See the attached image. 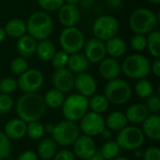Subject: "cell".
Instances as JSON below:
<instances>
[{"label": "cell", "instance_id": "cell-1", "mask_svg": "<svg viewBox=\"0 0 160 160\" xmlns=\"http://www.w3.org/2000/svg\"><path fill=\"white\" fill-rule=\"evenodd\" d=\"M43 97L36 93H23L17 100L16 112L25 123L39 121L46 112Z\"/></svg>", "mask_w": 160, "mask_h": 160}, {"label": "cell", "instance_id": "cell-2", "mask_svg": "<svg viewBox=\"0 0 160 160\" xmlns=\"http://www.w3.org/2000/svg\"><path fill=\"white\" fill-rule=\"evenodd\" d=\"M26 23V33L36 40L48 38L53 30V21L51 15L44 10H39L32 13Z\"/></svg>", "mask_w": 160, "mask_h": 160}, {"label": "cell", "instance_id": "cell-3", "mask_svg": "<svg viewBox=\"0 0 160 160\" xmlns=\"http://www.w3.org/2000/svg\"><path fill=\"white\" fill-rule=\"evenodd\" d=\"M158 23L157 13L147 8L135 9L129 17V27L134 34L147 35L156 30Z\"/></svg>", "mask_w": 160, "mask_h": 160}, {"label": "cell", "instance_id": "cell-4", "mask_svg": "<svg viewBox=\"0 0 160 160\" xmlns=\"http://www.w3.org/2000/svg\"><path fill=\"white\" fill-rule=\"evenodd\" d=\"M123 73L133 80L146 78L151 72V63L145 55L137 52L128 56L121 65Z\"/></svg>", "mask_w": 160, "mask_h": 160}, {"label": "cell", "instance_id": "cell-5", "mask_svg": "<svg viewBox=\"0 0 160 160\" xmlns=\"http://www.w3.org/2000/svg\"><path fill=\"white\" fill-rule=\"evenodd\" d=\"M108 101L114 105H123L129 101L132 97V88L130 84L120 78L108 81L104 87L103 94Z\"/></svg>", "mask_w": 160, "mask_h": 160}, {"label": "cell", "instance_id": "cell-6", "mask_svg": "<svg viewBox=\"0 0 160 160\" xmlns=\"http://www.w3.org/2000/svg\"><path fill=\"white\" fill-rule=\"evenodd\" d=\"M61 108L65 119L78 122L88 112V98L83 97L78 93L71 94L65 98Z\"/></svg>", "mask_w": 160, "mask_h": 160}, {"label": "cell", "instance_id": "cell-7", "mask_svg": "<svg viewBox=\"0 0 160 160\" xmlns=\"http://www.w3.org/2000/svg\"><path fill=\"white\" fill-rule=\"evenodd\" d=\"M80 128L77 122L63 120L54 125L52 139L60 146H70L80 136Z\"/></svg>", "mask_w": 160, "mask_h": 160}, {"label": "cell", "instance_id": "cell-8", "mask_svg": "<svg viewBox=\"0 0 160 160\" xmlns=\"http://www.w3.org/2000/svg\"><path fill=\"white\" fill-rule=\"evenodd\" d=\"M85 38L81 29L76 26L65 27L59 35V44L62 51L73 54L80 52L84 46Z\"/></svg>", "mask_w": 160, "mask_h": 160}, {"label": "cell", "instance_id": "cell-9", "mask_svg": "<svg viewBox=\"0 0 160 160\" xmlns=\"http://www.w3.org/2000/svg\"><path fill=\"white\" fill-rule=\"evenodd\" d=\"M144 140L145 137L140 128L136 126H126L117 132L115 142L121 149L134 151L143 145Z\"/></svg>", "mask_w": 160, "mask_h": 160}, {"label": "cell", "instance_id": "cell-10", "mask_svg": "<svg viewBox=\"0 0 160 160\" xmlns=\"http://www.w3.org/2000/svg\"><path fill=\"white\" fill-rule=\"evenodd\" d=\"M92 29L95 38L102 41H107L117 35L119 22L112 15H101L95 20Z\"/></svg>", "mask_w": 160, "mask_h": 160}, {"label": "cell", "instance_id": "cell-11", "mask_svg": "<svg viewBox=\"0 0 160 160\" xmlns=\"http://www.w3.org/2000/svg\"><path fill=\"white\" fill-rule=\"evenodd\" d=\"M80 131L83 135L89 137H96L100 135L105 127V118L100 114L94 112H86L79 121Z\"/></svg>", "mask_w": 160, "mask_h": 160}, {"label": "cell", "instance_id": "cell-12", "mask_svg": "<svg viewBox=\"0 0 160 160\" xmlns=\"http://www.w3.org/2000/svg\"><path fill=\"white\" fill-rule=\"evenodd\" d=\"M43 73L38 68H28L19 76L18 88L23 93H36L43 85Z\"/></svg>", "mask_w": 160, "mask_h": 160}, {"label": "cell", "instance_id": "cell-13", "mask_svg": "<svg viewBox=\"0 0 160 160\" xmlns=\"http://www.w3.org/2000/svg\"><path fill=\"white\" fill-rule=\"evenodd\" d=\"M74 78L75 75L67 68L55 69L52 75V83L55 89L67 94L74 89Z\"/></svg>", "mask_w": 160, "mask_h": 160}, {"label": "cell", "instance_id": "cell-14", "mask_svg": "<svg viewBox=\"0 0 160 160\" xmlns=\"http://www.w3.org/2000/svg\"><path fill=\"white\" fill-rule=\"evenodd\" d=\"M73 154L81 160H88L97 151L96 142L92 137L80 135L73 142Z\"/></svg>", "mask_w": 160, "mask_h": 160}, {"label": "cell", "instance_id": "cell-15", "mask_svg": "<svg viewBox=\"0 0 160 160\" xmlns=\"http://www.w3.org/2000/svg\"><path fill=\"white\" fill-rule=\"evenodd\" d=\"M83 52V54L90 63H99L107 55L105 41L97 38H92L84 43Z\"/></svg>", "mask_w": 160, "mask_h": 160}, {"label": "cell", "instance_id": "cell-16", "mask_svg": "<svg viewBox=\"0 0 160 160\" xmlns=\"http://www.w3.org/2000/svg\"><path fill=\"white\" fill-rule=\"evenodd\" d=\"M74 89L78 94L90 98L98 89V83L96 79L89 73L83 72L77 74L74 78Z\"/></svg>", "mask_w": 160, "mask_h": 160}, {"label": "cell", "instance_id": "cell-17", "mask_svg": "<svg viewBox=\"0 0 160 160\" xmlns=\"http://www.w3.org/2000/svg\"><path fill=\"white\" fill-rule=\"evenodd\" d=\"M81 19V11L77 5L64 3L58 9V21L65 27L76 26Z\"/></svg>", "mask_w": 160, "mask_h": 160}, {"label": "cell", "instance_id": "cell-18", "mask_svg": "<svg viewBox=\"0 0 160 160\" xmlns=\"http://www.w3.org/2000/svg\"><path fill=\"white\" fill-rule=\"evenodd\" d=\"M98 72L100 76L107 81L116 79L122 72L121 64L118 62L116 58L105 57L103 60L99 62Z\"/></svg>", "mask_w": 160, "mask_h": 160}, {"label": "cell", "instance_id": "cell-19", "mask_svg": "<svg viewBox=\"0 0 160 160\" xmlns=\"http://www.w3.org/2000/svg\"><path fill=\"white\" fill-rule=\"evenodd\" d=\"M142 131L144 137L152 141L160 140V116L152 113L142 123Z\"/></svg>", "mask_w": 160, "mask_h": 160}, {"label": "cell", "instance_id": "cell-20", "mask_svg": "<svg viewBox=\"0 0 160 160\" xmlns=\"http://www.w3.org/2000/svg\"><path fill=\"white\" fill-rule=\"evenodd\" d=\"M4 133L10 141L22 140L26 135V123L19 117L13 118L7 122Z\"/></svg>", "mask_w": 160, "mask_h": 160}, {"label": "cell", "instance_id": "cell-21", "mask_svg": "<svg viewBox=\"0 0 160 160\" xmlns=\"http://www.w3.org/2000/svg\"><path fill=\"white\" fill-rule=\"evenodd\" d=\"M149 114L150 112L148 109L145 104L142 103H135L130 105L125 112L128 123H131L133 125L142 124L149 116Z\"/></svg>", "mask_w": 160, "mask_h": 160}, {"label": "cell", "instance_id": "cell-22", "mask_svg": "<svg viewBox=\"0 0 160 160\" xmlns=\"http://www.w3.org/2000/svg\"><path fill=\"white\" fill-rule=\"evenodd\" d=\"M37 40L29 36L28 34L23 35L22 37L17 38L16 42V49L20 54V56L27 59L31 58L36 54L37 49Z\"/></svg>", "mask_w": 160, "mask_h": 160}, {"label": "cell", "instance_id": "cell-23", "mask_svg": "<svg viewBox=\"0 0 160 160\" xmlns=\"http://www.w3.org/2000/svg\"><path fill=\"white\" fill-rule=\"evenodd\" d=\"M105 47L107 53L113 58H119L124 56L128 51L127 42L120 37H113L105 41Z\"/></svg>", "mask_w": 160, "mask_h": 160}, {"label": "cell", "instance_id": "cell-24", "mask_svg": "<svg viewBox=\"0 0 160 160\" xmlns=\"http://www.w3.org/2000/svg\"><path fill=\"white\" fill-rule=\"evenodd\" d=\"M90 62L85 57L83 53L76 52L69 55L68 62V68L73 74H80L86 72L89 68Z\"/></svg>", "mask_w": 160, "mask_h": 160}, {"label": "cell", "instance_id": "cell-25", "mask_svg": "<svg viewBox=\"0 0 160 160\" xmlns=\"http://www.w3.org/2000/svg\"><path fill=\"white\" fill-rule=\"evenodd\" d=\"M57 144L52 138H45L40 141L38 146L37 155L42 160L52 159L57 152Z\"/></svg>", "mask_w": 160, "mask_h": 160}, {"label": "cell", "instance_id": "cell-26", "mask_svg": "<svg viewBox=\"0 0 160 160\" xmlns=\"http://www.w3.org/2000/svg\"><path fill=\"white\" fill-rule=\"evenodd\" d=\"M4 29L7 36L12 38H19L26 34V23L22 19L14 18L7 22Z\"/></svg>", "mask_w": 160, "mask_h": 160}, {"label": "cell", "instance_id": "cell-27", "mask_svg": "<svg viewBox=\"0 0 160 160\" xmlns=\"http://www.w3.org/2000/svg\"><path fill=\"white\" fill-rule=\"evenodd\" d=\"M55 52H56V50H55L54 44L48 38L39 40L37 43L36 54H37L38 58L43 62L51 61V59L52 58Z\"/></svg>", "mask_w": 160, "mask_h": 160}, {"label": "cell", "instance_id": "cell-28", "mask_svg": "<svg viewBox=\"0 0 160 160\" xmlns=\"http://www.w3.org/2000/svg\"><path fill=\"white\" fill-rule=\"evenodd\" d=\"M128 126V120L124 112H112L105 119V127L112 131H119Z\"/></svg>", "mask_w": 160, "mask_h": 160}, {"label": "cell", "instance_id": "cell-29", "mask_svg": "<svg viewBox=\"0 0 160 160\" xmlns=\"http://www.w3.org/2000/svg\"><path fill=\"white\" fill-rule=\"evenodd\" d=\"M65 94L60 92L59 90L53 88L46 92V94L43 97L44 103L46 107L51 109H57L60 108L65 100Z\"/></svg>", "mask_w": 160, "mask_h": 160}, {"label": "cell", "instance_id": "cell-30", "mask_svg": "<svg viewBox=\"0 0 160 160\" xmlns=\"http://www.w3.org/2000/svg\"><path fill=\"white\" fill-rule=\"evenodd\" d=\"M88 105L92 112L101 114L108 110L110 102L104 95L94 94L90 98H88Z\"/></svg>", "mask_w": 160, "mask_h": 160}, {"label": "cell", "instance_id": "cell-31", "mask_svg": "<svg viewBox=\"0 0 160 160\" xmlns=\"http://www.w3.org/2000/svg\"><path fill=\"white\" fill-rule=\"evenodd\" d=\"M146 49L153 57L159 58L160 32L158 30H153L146 37Z\"/></svg>", "mask_w": 160, "mask_h": 160}, {"label": "cell", "instance_id": "cell-32", "mask_svg": "<svg viewBox=\"0 0 160 160\" xmlns=\"http://www.w3.org/2000/svg\"><path fill=\"white\" fill-rule=\"evenodd\" d=\"M137 81L138 82L135 84L134 91H135V94L139 98H141L142 99H146L147 98H149L151 95L154 94L153 83L148 79L143 78V79H140Z\"/></svg>", "mask_w": 160, "mask_h": 160}, {"label": "cell", "instance_id": "cell-33", "mask_svg": "<svg viewBox=\"0 0 160 160\" xmlns=\"http://www.w3.org/2000/svg\"><path fill=\"white\" fill-rule=\"evenodd\" d=\"M120 150L121 148L115 141L108 140L106 142L103 143L99 152L105 160H112L118 157Z\"/></svg>", "mask_w": 160, "mask_h": 160}, {"label": "cell", "instance_id": "cell-34", "mask_svg": "<svg viewBox=\"0 0 160 160\" xmlns=\"http://www.w3.org/2000/svg\"><path fill=\"white\" fill-rule=\"evenodd\" d=\"M26 135L31 140H40L44 135V126L39 121L26 123Z\"/></svg>", "mask_w": 160, "mask_h": 160}, {"label": "cell", "instance_id": "cell-35", "mask_svg": "<svg viewBox=\"0 0 160 160\" xmlns=\"http://www.w3.org/2000/svg\"><path fill=\"white\" fill-rule=\"evenodd\" d=\"M68 58H69V54L67 53L66 52H64L62 50L58 51V52H55L52 58L51 59L52 67L54 68V70L64 68H66L68 66Z\"/></svg>", "mask_w": 160, "mask_h": 160}, {"label": "cell", "instance_id": "cell-36", "mask_svg": "<svg viewBox=\"0 0 160 160\" xmlns=\"http://www.w3.org/2000/svg\"><path fill=\"white\" fill-rule=\"evenodd\" d=\"M9 68L13 74L20 76L21 74H22L23 72H25L28 69L27 60L22 56H17L11 61V63L9 65Z\"/></svg>", "mask_w": 160, "mask_h": 160}, {"label": "cell", "instance_id": "cell-37", "mask_svg": "<svg viewBox=\"0 0 160 160\" xmlns=\"http://www.w3.org/2000/svg\"><path fill=\"white\" fill-rule=\"evenodd\" d=\"M18 89L17 81L11 77H5L0 80V93L9 95Z\"/></svg>", "mask_w": 160, "mask_h": 160}, {"label": "cell", "instance_id": "cell-38", "mask_svg": "<svg viewBox=\"0 0 160 160\" xmlns=\"http://www.w3.org/2000/svg\"><path fill=\"white\" fill-rule=\"evenodd\" d=\"M11 152L10 140L3 131H0V160H6L9 158Z\"/></svg>", "mask_w": 160, "mask_h": 160}, {"label": "cell", "instance_id": "cell-39", "mask_svg": "<svg viewBox=\"0 0 160 160\" xmlns=\"http://www.w3.org/2000/svg\"><path fill=\"white\" fill-rule=\"evenodd\" d=\"M130 47L136 52H142L146 49V35L135 34L130 39Z\"/></svg>", "mask_w": 160, "mask_h": 160}, {"label": "cell", "instance_id": "cell-40", "mask_svg": "<svg viewBox=\"0 0 160 160\" xmlns=\"http://www.w3.org/2000/svg\"><path fill=\"white\" fill-rule=\"evenodd\" d=\"M39 7L46 12L58 10L64 4V0H38Z\"/></svg>", "mask_w": 160, "mask_h": 160}, {"label": "cell", "instance_id": "cell-41", "mask_svg": "<svg viewBox=\"0 0 160 160\" xmlns=\"http://www.w3.org/2000/svg\"><path fill=\"white\" fill-rule=\"evenodd\" d=\"M146 108L148 109L150 113L158 114L160 112V98L158 95H151L146 98Z\"/></svg>", "mask_w": 160, "mask_h": 160}, {"label": "cell", "instance_id": "cell-42", "mask_svg": "<svg viewBox=\"0 0 160 160\" xmlns=\"http://www.w3.org/2000/svg\"><path fill=\"white\" fill-rule=\"evenodd\" d=\"M13 107V99L9 95L0 93V114L8 113Z\"/></svg>", "mask_w": 160, "mask_h": 160}, {"label": "cell", "instance_id": "cell-43", "mask_svg": "<svg viewBox=\"0 0 160 160\" xmlns=\"http://www.w3.org/2000/svg\"><path fill=\"white\" fill-rule=\"evenodd\" d=\"M143 160H160V149L158 146L148 147L142 155Z\"/></svg>", "mask_w": 160, "mask_h": 160}, {"label": "cell", "instance_id": "cell-44", "mask_svg": "<svg viewBox=\"0 0 160 160\" xmlns=\"http://www.w3.org/2000/svg\"><path fill=\"white\" fill-rule=\"evenodd\" d=\"M53 160H76V157L72 151L68 149H63L59 152H56L54 157L52 158Z\"/></svg>", "mask_w": 160, "mask_h": 160}, {"label": "cell", "instance_id": "cell-45", "mask_svg": "<svg viewBox=\"0 0 160 160\" xmlns=\"http://www.w3.org/2000/svg\"><path fill=\"white\" fill-rule=\"evenodd\" d=\"M17 160H38V157L36 152L32 150H26L19 155Z\"/></svg>", "mask_w": 160, "mask_h": 160}, {"label": "cell", "instance_id": "cell-46", "mask_svg": "<svg viewBox=\"0 0 160 160\" xmlns=\"http://www.w3.org/2000/svg\"><path fill=\"white\" fill-rule=\"evenodd\" d=\"M151 71H153L154 75L157 78L160 77V60L159 58H156V60L151 64Z\"/></svg>", "mask_w": 160, "mask_h": 160}, {"label": "cell", "instance_id": "cell-47", "mask_svg": "<svg viewBox=\"0 0 160 160\" xmlns=\"http://www.w3.org/2000/svg\"><path fill=\"white\" fill-rule=\"evenodd\" d=\"M106 4L112 9H118L123 5V0H106Z\"/></svg>", "mask_w": 160, "mask_h": 160}, {"label": "cell", "instance_id": "cell-48", "mask_svg": "<svg viewBox=\"0 0 160 160\" xmlns=\"http://www.w3.org/2000/svg\"><path fill=\"white\" fill-rule=\"evenodd\" d=\"M95 2H96V0H80L79 1V4L83 8L89 9V8H92V6H94Z\"/></svg>", "mask_w": 160, "mask_h": 160}, {"label": "cell", "instance_id": "cell-49", "mask_svg": "<svg viewBox=\"0 0 160 160\" xmlns=\"http://www.w3.org/2000/svg\"><path fill=\"white\" fill-rule=\"evenodd\" d=\"M100 136H101L103 139H105V140H109V139H111L112 136V131L110 130L109 128H105L102 130V132L100 133Z\"/></svg>", "mask_w": 160, "mask_h": 160}, {"label": "cell", "instance_id": "cell-50", "mask_svg": "<svg viewBox=\"0 0 160 160\" xmlns=\"http://www.w3.org/2000/svg\"><path fill=\"white\" fill-rule=\"evenodd\" d=\"M53 128H54V125L52 124V123H48L44 126V133H47V134H52V130H53Z\"/></svg>", "mask_w": 160, "mask_h": 160}, {"label": "cell", "instance_id": "cell-51", "mask_svg": "<svg viewBox=\"0 0 160 160\" xmlns=\"http://www.w3.org/2000/svg\"><path fill=\"white\" fill-rule=\"evenodd\" d=\"M88 160H105L104 159V158L102 157V155L100 154V152L99 151H96L95 152V154L89 158Z\"/></svg>", "mask_w": 160, "mask_h": 160}, {"label": "cell", "instance_id": "cell-52", "mask_svg": "<svg viewBox=\"0 0 160 160\" xmlns=\"http://www.w3.org/2000/svg\"><path fill=\"white\" fill-rule=\"evenodd\" d=\"M6 32H5V29L3 27H0V43L3 42L6 38Z\"/></svg>", "mask_w": 160, "mask_h": 160}, {"label": "cell", "instance_id": "cell-53", "mask_svg": "<svg viewBox=\"0 0 160 160\" xmlns=\"http://www.w3.org/2000/svg\"><path fill=\"white\" fill-rule=\"evenodd\" d=\"M134 155H135V157H136V158H142L143 151H142L141 148L136 149V150H134Z\"/></svg>", "mask_w": 160, "mask_h": 160}, {"label": "cell", "instance_id": "cell-54", "mask_svg": "<svg viewBox=\"0 0 160 160\" xmlns=\"http://www.w3.org/2000/svg\"><path fill=\"white\" fill-rule=\"evenodd\" d=\"M80 0H64V3L66 4H71V5H77L79 4Z\"/></svg>", "mask_w": 160, "mask_h": 160}, {"label": "cell", "instance_id": "cell-55", "mask_svg": "<svg viewBox=\"0 0 160 160\" xmlns=\"http://www.w3.org/2000/svg\"><path fill=\"white\" fill-rule=\"evenodd\" d=\"M112 160H130V159H129V158H125V157H117V158H113Z\"/></svg>", "mask_w": 160, "mask_h": 160}, {"label": "cell", "instance_id": "cell-56", "mask_svg": "<svg viewBox=\"0 0 160 160\" xmlns=\"http://www.w3.org/2000/svg\"><path fill=\"white\" fill-rule=\"evenodd\" d=\"M148 2L152 3V4H155V5H158L160 4V0H147Z\"/></svg>", "mask_w": 160, "mask_h": 160}, {"label": "cell", "instance_id": "cell-57", "mask_svg": "<svg viewBox=\"0 0 160 160\" xmlns=\"http://www.w3.org/2000/svg\"><path fill=\"white\" fill-rule=\"evenodd\" d=\"M79 160H81V159H79Z\"/></svg>", "mask_w": 160, "mask_h": 160}]
</instances>
